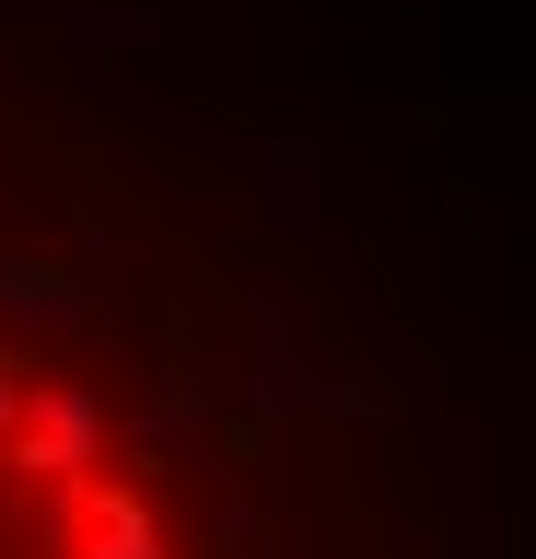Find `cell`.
I'll return each mask as SVG.
<instances>
[{
    "instance_id": "1",
    "label": "cell",
    "mask_w": 536,
    "mask_h": 559,
    "mask_svg": "<svg viewBox=\"0 0 536 559\" xmlns=\"http://www.w3.org/2000/svg\"><path fill=\"white\" fill-rule=\"evenodd\" d=\"M0 559H199L141 431L0 326Z\"/></svg>"
}]
</instances>
